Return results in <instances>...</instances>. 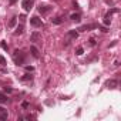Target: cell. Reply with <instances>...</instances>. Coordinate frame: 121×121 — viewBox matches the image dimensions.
<instances>
[{
    "mask_svg": "<svg viewBox=\"0 0 121 121\" xmlns=\"http://www.w3.org/2000/svg\"><path fill=\"white\" fill-rule=\"evenodd\" d=\"M13 57H14L16 64H23V63H24V60H26V54H24V53H22L20 50H16L14 53H13Z\"/></svg>",
    "mask_w": 121,
    "mask_h": 121,
    "instance_id": "cell-1",
    "label": "cell"
},
{
    "mask_svg": "<svg viewBox=\"0 0 121 121\" xmlns=\"http://www.w3.org/2000/svg\"><path fill=\"white\" fill-rule=\"evenodd\" d=\"M33 4H34V0H23V2H22V7L26 11H30L31 7H33Z\"/></svg>",
    "mask_w": 121,
    "mask_h": 121,
    "instance_id": "cell-2",
    "label": "cell"
},
{
    "mask_svg": "<svg viewBox=\"0 0 121 121\" xmlns=\"http://www.w3.org/2000/svg\"><path fill=\"white\" fill-rule=\"evenodd\" d=\"M30 24L33 26V27H43V22H41V19H39V17H31L30 19Z\"/></svg>",
    "mask_w": 121,
    "mask_h": 121,
    "instance_id": "cell-3",
    "label": "cell"
},
{
    "mask_svg": "<svg viewBox=\"0 0 121 121\" xmlns=\"http://www.w3.org/2000/svg\"><path fill=\"white\" fill-rule=\"evenodd\" d=\"M117 85H118V81H117V80H114V78H113V80H107V81H106V87H107V88H115Z\"/></svg>",
    "mask_w": 121,
    "mask_h": 121,
    "instance_id": "cell-4",
    "label": "cell"
},
{
    "mask_svg": "<svg viewBox=\"0 0 121 121\" xmlns=\"http://www.w3.org/2000/svg\"><path fill=\"white\" fill-rule=\"evenodd\" d=\"M51 10V6H47V4H40L39 6V11L41 13V14H46V13H48Z\"/></svg>",
    "mask_w": 121,
    "mask_h": 121,
    "instance_id": "cell-5",
    "label": "cell"
},
{
    "mask_svg": "<svg viewBox=\"0 0 121 121\" xmlns=\"http://www.w3.org/2000/svg\"><path fill=\"white\" fill-rule=\"evenodd\" d=\"M41 39V34L39 33V31H34L31 36H30V41H33V43H36V41H39Z\"/></svg>",
    "mask_w": 121,
    "mask_h": 121,
    "instance_id": "cell-6",
    "label": "cell"
},
{
    "mask_svg": "<svg viewBox=\"0 0 121 121\" xmlns=\"http://www.w3.org/2000/svg\"><path fill=\"white\" fill-rule=\"evenodd\" d=\"M95 27H98V24H85V26H81L78 30H80V31H88V30L95 29Z\"/></svg>",
    "mask_w": 121,
    "mask_h": 121,
    "instance_id": "cell-7",
    "label": "cell"
},
{
    "mask_svg": "<svg viewBox=\"0 0 121 121\" xmlns=\"http://www.w3.org/2000/svg\"><path fill=\"white\" fill-rule=\"evenodd\" d=\"M30 53H31V56H33L34 59H39V57H40V54H39V50H37V47H34V46H31V47H30Z\"/></svg>",
    "mask_w": 121,
    "mask_h": 121,
    "instance_id": "cell-8",
    "label": "cell"
},
{
    "mask_svg": "<svg viewBox=\"0 0 121 121\" xmlns=\"http://www.w3.org/2000/svg\"><path fill=\"white\" fill-rule=\"evenodd\" d=\"M70 19H71L73 22H80V20H81V14H80V13H73V14L70 16Z\"/></svg>",
    "mask_w": 121,
    "mask_h": 121,
    "instance_id": "cell-9",
    "label": "cell"
},
{
    "mask_svg": "<svg viewBox=\"0 0 121 121\" xmlns=\"http://www.w3.org/2000/svg\"><path fill=\"white\" fill-rule=\"evenodd\" d=\"M68 37L77 39V37H78V31H76V30H70V31H68Z\"/></svg>",
    "mask_w": 121,
    "mask_h": 121,
    "instance_id": "cell-10",
    "label": "cell"
},
{
    "mask_svg": "<svg viewBox=\"0 0 121 121\" xmlns=\"http://www.w3.org/2000/svg\"><path fill=\"white\" fill-rule=\"evenodd\" d=\"M4 103H7V97H6L4 93L0 91V104H4Z\"/></svg>",
    "mask_w": 121,
    "mask_h": 121,
    "instance_id": "cell-11",
    "label": "cell"
},
{
    "mask_svg": "<svg viewBox=\"0 0 121 121\" xmlns=\"http://www.w3.org/2000/svg\"><path fill=\"white\" fill-rule=\"evenodd\" d=\"M7 113L4 111V110H2V111H0V120H7Z\"/></svg>",
    "mask_w": 121,
    "mask_h": 121,
    "instance_id": "cell-12",
    "label": "cell"
},
{
    "mask_svg": "<svg viewBox=\"0 0 121 121\" xmlns=\"http://www.w3.org/2000/svg\"><path fill=\"white\" fill-rule=\"evenodd\" d=\"M22 33H23V26L20 24V26H17V29H16L14 34H17V36H19V34H22Z\"/></svg>",
    "mask_w": 121,
    "mask_h": 121,
    "instance_id": "cell-13",
    "label": "cell"
},
{
    "mask_svg": "<svg viewBox=\"0 0 121 121\" xmlns=\"http://www.w3.org/2000/svg\"><path fill=\"white\" fill-rule=\"evenodd\" d=\"M51 22H53L54 24H60L63 20H61V17H54V19H51Z\"/></svg>",
    "mask_w": 121,
    "mask_h": 121,
    "instance_id": "cell-14",
    "label": "cell"
},
{
    "mask_svg": "<svg viewBox=\"0 0 121 121\" xmlns=\"http://www.w3.org/2000/svg\"><path fill=\"white\" fill-rule=\"evenodd\" d=\"M31 78H33V76H31V74H29V73H27V74H24V76L22 77V80H24V81H29V80H31Z\"/></svg>",
    "mask_w": 121,
    "mask_h": 121,
    "instance_id": "cell-15",
    "label": "cell"
},
{
    "mask_svg": "<svg viewBox=\"0 0 121 121\" xmlns=\"http://www.w3.org/2000/svg\"><path fill=\"white\" fill-rule=\"evenodd\" d=\"M16 22H17V17H13V19L9 22V27H13V26L16 24Z\"/></svg>",
    "mask_w": 121,
    "mask_h": 121,
    "instance_id": "cell-16",
    "label": "cell"
},
{
    "mask_svg": "<svg viewBox=\"0 0 121 121\" xmlns=\"http://www.w3.org/2000/svg\"><path fill=\"white\" fill-rule=\"evenodd\" d=\"M84 53V50H83V47H77V50H76V54L77 56H81Z\"/></svg>",
    "mask_w": 121,
    "mask_h": 121,
    "instance_id": "cell-17",
    "label": "cell"
},
{
    "mask_svg": "<svg viewBox=\"0 0 121 121\" xmlns=\"http://www.w3.org/2000/svg\"><path fill=\"white\" fill-rule=\"evenodd\" d=\"M19 19H20V22L23 23V22H26V16H24V14H20V16H19Z\"/></svg>",
    "mask_w": 121,
    "mask_h": 121,
    "instance_id": "cell-18",
    "label": "cell"
},
{
    "mask_svg": "<svg viewBox=\"0 0 121 121\" xmlns=\"http://www.w3.org/2000/svg\"><path fill=\"white\" fill-rule=\"evenodd\" d=\"M2 48H3V50H7V48H9V47H7V44H6L4 41H2Z\"/></svg>",
    "mask_w": 121,
    "mask_h": 121,
    "instance_id": "cell-19",
    "label": "cell"
},
{
    "mask_svg": "<svg viewBox=\"0 0 121 121\" xmlns=\"http://www.w3.org/2000/svg\"><path fill=\"white\" fill-rule=\"evenodd\" d=\"M0 64H6V60H4L3 56H0Z\"/></svg>",
    "mask_w": 121,
    "mask_h": 121,
    "instance_id": "cell-20",
    "label": "cell"
},
{
    "mask_svg": "<svg viewBox=\"0 0 121 121\" xmlns=\"http://www.w3.org/2000/svg\"><path fill=\"white\" fill-rule=\"evenodd\" d=\"M26 70H27V71H33V70H34V67H31V66H27V67H26Z\"/></svg>",
    "mask_w": 121,
    "mask_h": 121,
    "instance_id": "cell-21",
    "label": "cell"
},
{
    "mask_svg": "<svg viewBox=\"0 0 121 121\" xmlns=\"http://www.w3.org/2000/svg\"><path fill=\"white\" fill-rule=\"evenodd\" d=\"M90 44H91V46H95V40H94V39H90Z\"/></svg>",
    "mask_w": 121,
    "mask_h": 121,
    "instance_id": "cell-22",
    "label": "cell"
},
{
    "mask_svg": "<svg viewBox=\"0 0 121 121\" xmlns=\"http://www.w3.org/2000/svg\"><path fill=\"white\" fill-rule=\"evenodd\" d=\"M4 91H6V93H11V88H10V87H4Z\"/></svg>",
    "mask_w": 121,
    "mask_h": 121,
    "instance_id": "cell-23",
    "label": "cell"
},
{
    "mask_svg": "<svg viewBox=\"0 0 121 121\" xmlns=\"http://www.w3.org/2000/svg\"><path fill=\"white\" fill-rule=\"evenodd\" d=\"M22 106H23V107H24V108H26V107H27V106H29V103H27V101H24V103H23V104H22Z\"/></svg>",
    "mask_w": 121,
    "mask_h": 121,
    "instance_id": "cell-24",
    "label": "cell"
},
{
    "mask_svg": "<svg viewBox=\"0 0 121 121\" xmlns=\"http://www.w3.org/2000/svg\"><path fill=\"white\" fill-rule=\"evenodd\" d=\"M16 2H17V0H10V3H11V4H14Z\"/></svg>",
    "mask_w": 121,
    "mask_h": 121,
    "instance_id": "cell-25",
    "label": "cell"
}]
</instances>
